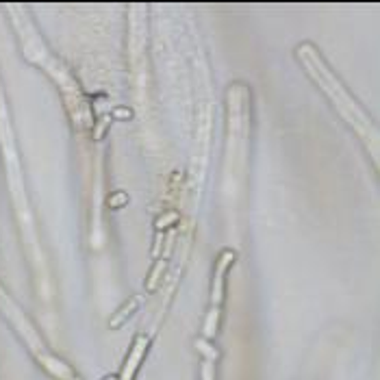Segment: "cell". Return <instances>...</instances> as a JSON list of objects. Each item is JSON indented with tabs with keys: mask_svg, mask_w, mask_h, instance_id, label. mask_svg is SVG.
<instances>
[{
	"mask_svg": "<svg viewBox=\"0 0 380 380\" xmlns=\"http://www.w3.org/2000/svg\"><path fill=\"white\" fill-rule=\"evenodd\" d=\"M104 380H117L115 376H109V378H104Z\"/></svg>",
	"mask_w": 380,
	"mask_h": 380,
	"instance_id": "obj_1",
	"label": "cell"
}]
</instances>
